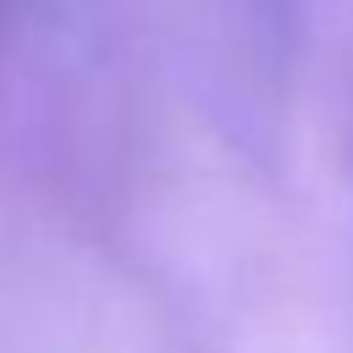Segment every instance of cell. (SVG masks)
I'll list each match as a JSON object with an SVG mask.
<instances>
[{"label":"cell","instance_id":"1","mask_svg":"<svg viewBox=\"0 0 353 353\" xmlns=\"http://www.w3.org/2000/svg\"><path fill=\"white\" fill-rule=\"evenodd\" d=\"M0 6H6V0H0Z\"/></svg>","mask_w":353,"mask_h":353}]
</instances>
